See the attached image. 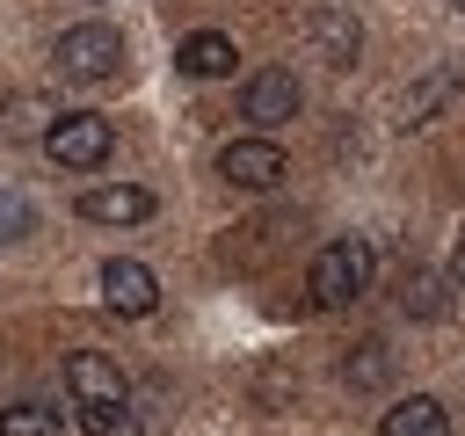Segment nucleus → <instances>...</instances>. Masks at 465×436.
Wrapping results in <instances>:
<instances>
[{
	"label": "nucleus",
	"instance_id": "obj_12",
	"mask_svg": "<svg viewBox=\"0 0 465 436\" xmlns=\"http://www.w3.org/2000/svg\"><path fill=\"white\" fill-rule=\"evenodd\" d=\"M400 305H407L414 320H443V305H450V298H443V276H436V269H407V276H400Z\"/></svg>",
	"mask_w": 465,
	"mask_h": 436
},
{
	"label": "nucleus",
	"instance_id": "obj_14",
	"mask_svg": "<svg viewBox=\"0 0 465 436\" xmlns=\"http://www.w3.org/2000/svg\"><path fill=\"white\" fill-rule=\"evenodd\" d=\"M80 429L87 436H138V414L124 400H80Z\"/></svg>",
	"mask_w": 465,
	"mask_h": 436
},
{
	"label": "nucleus",
	"instance_id": "obj_2",
	"mask_svg": "<svg viewBox=\"0 0 465 436\" xmlns=\"http://www.w3.org/2000/svg\"><path fill=\"white\" fill-rule=\"evenodd\" d=\"M116 65H124V36L109 29V22H73L65 36H58V73L65 80H116Z\"/></svg>",
	"mask_w": 465,
	"mask_h": 436
},
{
	"label": "nucleus",
	"instance_id": "obj_10",
	"mask_svg": "<svg viewBox=\"0 0 465 436\" xmlns=\"http://www.w3.org/2000/svg\"><path fill=\"white\" fill-rule=\"evenodd\" d=\"M378 436H450V414H443V400L414 392V400H392V407H385Z\"/></svg>",
	"mask_w": 465,
	"mask_h": 436
},
{
	"label": "nucleus",
	"instance_id": "obj_13",
	"mask_svg": "<svg viewBox=\"0 0 465 436\" xmlns=\"http://www.w3.org/2000/svg\"><path fill=\"white\" fill-rule=\"evenodd\" d=\"M51 124H58V116H51L36 94H15V102H0V138H29V131L44 138Z\"/></svg>",
	"mask_w": 465,
	"mask_h": 436
},
{
	"label": "nucleus",
	"instance_id": "obj_5",
	"mask_svg": "<svg viewBox=\"0 0 465 436\" xmlns=\"http://www.w3.org/2000/svg\"><path fill=\"white\" fill-rule=\"evenodd\" d=\"M218 174H225L232 189H276V182L291 174V153H283L276 138H232V145L218 153Z\"/></svg>",
	"mask_w": 465,
	"mask_h": 436
},
{
	"label": "nucleus",
	"instance_id": "obj_19",
	"mask_svg": "<svg viewBox=\"0 0 465 436\" xmlns=\"http://www.w3.org/2000/svg\"><path fill=\"white\" fill-rule=\"evenodd\" d=\"M450 276L465 283V233H458V254H450Z\"/></svg>",
	"mask_w": 465,
	"mask_h": 436
},
{
	"label": "nucleus",
	"instance_id": "obj_6",
	"mask_svg": "<svg viewBox=\"0 0 465 436\" xmlns=\"http://www.w3.org/2000/svg\"><path fill=\"white\" fill-rule=\"evenodd\" d=\"M102 305L109 312H124V320H145L153 305H160V283H153V269L145 262H102Z\"/></svg>",
	"mask_w": 465,
	"mask_h": 436
},
{
	"label": "nucleus",
	"instance_id": "obj_17",
	"mask_svg": "<svg viewBox=\"0 0 465 436\" xmlns=\"http://www.w3.org/2000/svg\"><path fill=\"white\" fill-rule=\"evenodd\" d=\"M450 87H458V80H450V73H436V80H429L421 94H407V116H400V124H429V109H436V102H443Z\"/></svg>",
	"mask_w": 465,
	"mask_h": 436
},
{
	"label": "nucleus",
	"instance_id": "obj_15",
	"mask_svg": "<svg viewBox=\"0 0 465 436\" xmlns=\"http://www.w3.org/2000/svg\"><path fill=\"white\" fill-rule=\"evenodd\" d=\"M0 436H65V414H58V407L22 400V407H7V414H0Z\"/></svg>",
	"mask_w": 465,
	"mask_h": 436
},
{
	"label": "nucleus",
	"instance_id": "obj_20",
	"mask_svg": "<svg viewBox=\"0 0 465 436\" xmlns=\"http://www.w3.org/2000/svg\"><path fill=\"white\" fill-rule=\"evenodd\" d=\"M450 7H458V15H465V0H450Z\"/></svg>",
	"mask_w": 465,
	"mask_h": 436
},
{
	"label": "nucleus",
	"instance_id": "obj_8",
	"mask_svg": "<svg viewBox=\"0 0 465 436\" xmlns=\"http://www.w3.org/2000/svg\"><path fill=\"white\" fill-rule=\"evenodd\" d=\"M305 44H312L327 65H356L363 29H356V15H341V7H312V15H305Z\"/></svg>",
	"mask_w": 465,
	"mask_h": 436
},
{
	"label": "nucleus",
	"instance_id": "obj_3",
	"mask_svg": "<svg viewBox=\"0 0 465 436\" xmlns=\"http://www.w3.org/2000/svg\"><path fill=\"white\" fill-rule=\"evenodd\" d=\"M109 145H116V131H109V116H94V109H65V116L44 131V153H51L65 174L102 167V160H109Z\"/></svg>",
	"mask_w": 465,
	"mask_h": 436
},
{
	"label": "nucleus",
	"instance_id": "obj_7",
	"mask_svg": "<svg viewBox=\"0 0 465 436\" xmlns=\"http://www.w3.org/2000/svg\"><path fill=\"white\" fill-rule=\"evenodd\" d=\"M80 218H87V225H138V218H153V189H138V182H102V189L80 196Z\"/></svg>",
	"mask_w": 465,
	"mask_h": 436
},
{
	"label": "nucleus",
	"instance_id": "obj_16",
	"mask_svg": "<svg viewBox=\"0 0 465 436\" xmlns=\"http://www.w3.org/2000/svg\"><path fill=\"white\" fill-rule=\"evenodd\" d=\"M341 378H349V385H363V392H371V385H385V378H392V349H385V342H363V349L341 363Z\"/></svg>",
	"mask_w": 465,
	"mask_h": 436
},
{
	"label": "nucleus",
	"instance_id": "obj_9",
	"mask_svg": "<svg viewBox=\"0 0 465 436\" xmlns=\"http://www.w3.org/2000/svg\"><path fill=\"white\" fill-rule=\"evenodd\" d=\"M174 65H182V73H196V80H218V73H232V65H240V44H232L225 29H189V36H182V51H174Z\"/></svg>",
	"mask_w": 465,
	"mask_h": 436
},
{
	"label": "nucleus",
	"instance_id": "obj_11",
	"mask_svg": "<svg viewBox=\"0 0 465 436\" xmlns=\"http://www.w3.org/2000/svg\"><path fill=\"white\" fill-rule=\"evenodd\" d=\"M65 385H73L80 400H124V371H116L109 356H94V349H73V356H65Z\"/></svg>",
	"mask_w": 465,
	"mask_h": 436
},
{
	"label": "nucleus",
	"instance_id": "obj_4",
	"mask_svg": "<svg viewBox=\"0 0 465 436\" xmlns=\"http://www.w3.org/2000/svg\"><path fill=\"white\" fill-rule=\"evenodd\" d=\"M298 109H305V87H298L291 65H262V73L240 87V116H254L262 131H269V124H291Z\"/></svg>",
	"mask_w": 465,
	"mask_h": 436
},
{
	"label": "nucleus",
	"instance_id": "obj_18",
	"mask_svg": "<svg viewBox=\"0 0 465 436\" xmlns=\"http://www.w3.org/2000/svg\"><path fill=\"white\" fill-rule=\"evenodd\" d=\"M0 225H15V233H22V225H29V211H22L15 196H0Z\"/></svg>",
	"mask_w": 465,
	"mask_h": 436
},
{
	"label": "nucleus",
	"instance_id": "obj_1",
	"mask_svg": "<svg viewBox=\"0 0 465 436\" xmlns=\"http://www.w3.org/2000/svg\"><path fill=\"white\" fill-rule=\"evenodd\" d=\"M371 283V240H356V233H341V240H327L320 254H312V276H305V291H312V305H349L356 291Z\"/></svg>",
	"mask_w": 465,
	"mask_h": 436
}]
</instances>
